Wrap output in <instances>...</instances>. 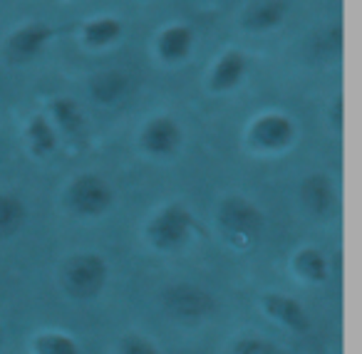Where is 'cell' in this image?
Segmentation results:
<instances>
[{
  "mask_svg": "<svg viewBox=\"0 0 362 354\" xmlns=\"http://www.w3.org/2000/svg\"><path fill=\"white\" fill-rule=\"evenodd\" d=\"M107 283V263L97 253H77L62 265V288L70 297L90 300Z\"/></svg>",
  "mask_w": 362,
  "mask_h": 354,
  "instance_id": "1",
  "label": "cell"
},
{
  "mask_svg": "<svg viewBox=\"0 0 362 354\" xmlns=\"http://www.w3.org/2000/svg\"><path fill=\"white\" fill-rule=\"evenodd\" d=\"M161 305L171 317L181 319V322H199V319L214 314V309H216L214 295L192 283L169 285L161 295Z\"/></svg>",
  "mask_w": 362,
  "mask_h": 354,
  "instance_id": "2",
  "label": "cell"
},
{
  "mask_svg": "<svg viewBox=\"0 0 362 354\" xmlns=\"http://www.w3.org/2000/svg\"><path fill=\"white\" fill-rule=\"evenodd\" d=\"M218 223L236 243H251L263 230V213L256 203L243 196H228L218 206Z\"/></svg>",
  "mask_w": 362,
  "mask_h": 354,
  "instance_id": "3",
  "label": "cell"
},
{
  "mask_svg": "<svg viewBox=\"0 0 362 354\" xmlns=\"http://www.w3.org/2000/svg\"><path fill=\"white\" fill-rule=\"evenodd\" d=\"M189 230H192V213L179 203L164 206L146 225V235H149L151 245L159 250L179 248L189 238Z\"/></svg>",
  "mask_w": 362,
  "mask_h": 354,
  "instance_id": "4",
  "label": "cell"
},
{
  "mask_svg": "<svg viewBox=\"0 0 362 354\" xmlns=\"http://www.w3.org/2000/svg\"><path fill=\"white\" fill-rule=\"evenodd\" d=\"M112 199H115L112 186L95 174L77 176L67 191L72 211H77L80 216H102L112 206Z\"/></svg>",
  "mask_w": 362,
  "mask_h": 354,
  "instance_id": "5",
  "label": "cell"
},
{
  "mask_svg": "<svg viewBox=\"0 0 362 354\" xmlns=\"http://www.w3.org/2000/svg\"><path fill=\"white\" fill-rule=\"evenodd\" d=\"M296 136V124L286 114H263L253 122L251 126V141L258 149L281 151Z\"/></svg>",
  "mask_w": 362,
  "mask_h": 354,
  "instance_id": "6",
  "label": "cell"
},
{
  "mask_svg": "<svg viewBox=\"0 0 362 354\" xmlns=\"http://www.w3.org/2000/svg\"><path fill=\"white\" fill-rule=\"evenodd\" d=\"M181 129L171 117H154L141 129V146L154 156H169L179 149Z\"/></svg>",
  "mask_w": 362,
  "mask_h": 354,
  "instance_id": "7",
  "label": "cell"
},
{
  "mask_svg": "<svg viewBox=\"0 0 362 354\" xmlns=\"http://www.w3.org/2000/svg\"><path fill=\"white\" fill-rule=\"evenodd\" d=\"M263 309L271 314L276 322H281L283 327H288L291 332H308L310 329V317H308L305 307L298 300L288 297L281 293H268L263 295Z\"/></svg>",
  "mask_w": 362,
  "mask_h": 354,
  "instance_id": "8",
  "label": "cell"
},
{
  "mask_svg": "<svg viewBox=\"0 0 362 354\" xmlns=\"http://www.w3.org/2000/svg\"><path fill=\"white\" fill-rule=\"evenodd\" d=\"M300 199L305 208L315 216H330L337 206V196L332 189V181L325 174H313L303 181L300 186Z\"/></svg>",
  "mask_w": 362,
  "mask_h": 354,
  "instance_id": "9",
  "label": "cell"
},
{
  "mask_svg": "<svg viewBox=\"0 0 362 354\" xmlns=\"http://www.w3.org/2000/svg\"><path fill=\"white\" fill-rule=\"evenodd\" d=\"M47 40H50V28L40 25V23H33V25H25L13 33L11 40H8V55L18 62L33 60Z\"/></svg>",
  "mask_w": 362,
  "mask_h": 354,
  "instance_id": "10",
  "label": "cell"
},
{
  "mask_svg": "<svg viewBox=\"0 0 362 354\" xmlns=\"http://www.w3.org/2000/svg\"><path fill=\"white\" fill-rule=\"evenodd\" d=\"M246 75V60L241 52L231 50L216 62L211 72V90L214 92H228L238 85Z\"/></svg>",
  "mask_w": 362,
  "mask_h": 354,
  "instance_id": "11",
  "label": "cell"
},
{
  "mask_svg": "<svg viewBox=\"0 0 362 354\" xmlns=\"http://www.w3.org/2000/svg\"><path fill=\"white\" fill-rule=\"evenodd\" d=\"M192 45H194V33L184 25L166 28L159 35V40H156L159 55L164 57L166 62H179V60H184V57H189Z\"/></svg>",
  "mask_w": 362,
  "mask_h": 354,
  "instance_id": "12",
  "label": "cell"
},
{
  "mask_svg": "<svg viewBox=\"0 0 362 354\" xmlns=\"http://www.w3.org/2000/svg\"><path fill=\"white\" fill-rule=\"evenodd\" d=\"M127 85H129V80H127L124 72L105 70V72H97L90 80V95L95 97L100 105H112V102H117L124 95Z\"/></svg>",
  "mask_w": 362,
  "mask_h": 354,
  "instance_id": "13",
  "label": "cell"
},
{
  "mask_svg": "<svg viewBox=\"0 0 362 354\" xmlns=\"http://www.w3.org/2000/svg\"><path fill=\"white\" fill-rule=\"evenodd\" d=\"M286 6L281 0H261L253 8H248V13L243 16V25L248 30H271L283 20Z\"/></svg>",
  "mask_w": 362,
  "mask_h": 354,
  "instance_id": "14",
  "label": "cell"
},
{
  "mask_svg": "<svg viewBox=\"0 0 362 354\" xmlns=\"http://www.w3.org/2000/svg\"><path fill=\"white\" fill-rule=\"evenodd\" d=\"M293 265H296V273L300 275V278L310 280V283H322V280L327 278V273H330L327 258L320 248H300L296 253Z\"/></svg>",
  "mask_w": 362,
  "mask_h": 354,
  "instance_id": "15",
  "label": "cell"
},
{
  "mask_svg": "<svg viewBox=\"0 0 362 354\" xmlns=\"http://www.w3.org/2000/svg\"><path fill=\"white\" fill-rule=\"evenodd\" d=\"M28 139H30V146L37 156L52 154L57 149V134L42 114H35L30 119V124H28Z\"/></svg>",
  "mask_w": 362,
  "mask_h": 354,
  "instance_id": "16",
  "label": "cell"
},
{
  "mask_svg": "<svg viewBox=\"0 0 362 354\" xmlns=\"http://www.w3.org/2000/svg\"><path fill=\"white\" fill-rule=\"evenodd\" d=\"M25 206L21 199L11 194H0V238L13 235L23 223H25Z\"/></svg>",
  "mask_w": 362,
  "mask_h": 354,
  "instance_id": "17",
  "label": "cell"
},
{
  "mask_svg": "<svg viewBox=\"0 0 362 354\" xmlns=\"http://www.w3.org/2000/svg\"><path fill=\"white\" fill-rule=\"evenodd\" d=\"M50 112H52V117L57 119V124H60L62 129L67 131V134H72V136H80L82 134V129H85V117H82L80 107H77L72 100H67V97H60V100L52 102Z\"/></svg>",
  "mask_w": 362,
  "mask_h": 354,
  "instance_id": "18",
  "label": "cell"
},
{
  "mask_svg": "<svg viewBox=\"0 0 362 354\" xmlns=\"http://www.w3.org/2000/svg\"><path fill=\"white\" fill-rule=\"evenodd\" d=\"M33 347H35V354H82L75 339H72L70 334H62V332L37 334Z\"/></svg>",
  "mask_w": 362,
  "mask_h": 354,
  "instance_id": "19",
  "label": "cell"
},
{
  "mask_svg": "<svg viewBox=\"0 0 362 354\" xmlns=\"http://www.w3.org/2000/svg\"><path fill=\"white\" fill-rule=\"evenodd\" d=\"M122 33V23L115 18H100V20H92L85 28V40L95 47H105L110 42H115Z\"/></svg>",
  "mask_w": 362,
  "mask_h": 354,
  "instance_id": "20",
  "label": "cell"
},
{
  "mask_svg": "<svg viewBox=\"0 0 362 354\" xmlns=\"http://www.w3.org/2000/svg\"><path fill=\"white\" fill-rule=\"evenodd\" d=\"M231 354H278L276 344H271L268 339L261 337H241L233 344Z\"/></svg>",
  "mask_w": 362,
  "mask_h": 354,
  "instance_id": "21",
  "label": "cell"
},
{
  "mask_svg": "<svg viewBox=\"0 0 362 354\" xmlns=\"http://www.w3.org/2000/svg\"><path fill=\"white\" fill-rule=\"evenodd\" d=\"M119 352L122 354H159V349H156L146 337H139V334H127V337L119 342Z\"/></svg>",
  "mask_w": 362,
  "mask_h": 354,
  "instance_id": "22",
  "label": "cell"
},
{
  "mask_svg": "<svg viewBox=\"0 0 362 354\" xmlns=\"http://www.w3.org/2000/svg\"><path fill=\"white\" fill-rule=\"evenodd\" d=\"M342 110H345V105H342V97H337L335 105H332V124H335V129H342Z\"/></svg>",
  "mask_w": 362,
  "mask_h": 354,
  "instance_id": "23",
  "label": "cell"
},
{
  "mask_svg": "<svg viewBox=\"0 0 362 354\" xmlns=\"http://www.w3.org/2000/svg\"><path fill=\"white\" fill-rule=\"evenodd\" d=\"M0 347H3V334H0Z\"/></svg>",
  "mask_w": 362,
  "mask_h": 354,
  "instance_id": "24",
  "label": "cell"
}]
</instances>
